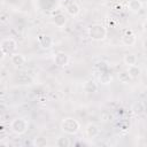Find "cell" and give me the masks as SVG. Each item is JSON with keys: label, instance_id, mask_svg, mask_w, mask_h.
<instances>
[{"label": "cell", "instance_id": "1", "mask_svg": "<svg viewBox=\"0 0 147 147\" xmlns=\"http://www.w3.org/2000/svg\"><path fill=\"white\" fill-rule=\"evenodd\" d=\"M87 36L93 41H102L107 37V28L100 23H93L87 28Z\"/></svg>", "mask_w": 147, "mask_h": 147}, {"label": "cell", "instance_id": "2", "mask_svg": "<svg viewBox=\"0 0 147 147\" xmlns=\"http://www.w3.org/2000/svg\"><path fill=\"white\" fill-rule=\"evenodd\" d=\"M60 127H61V131L64 132L65 134L74 136L79 131L80 123L74 117H64L60 123Z\"/></svg>", "mask_w": 147, "mask_h": 147}, {"label": "cell", "instance_id": "3", "mask_svg": "<svg viewBox=\"0 0 147 147\" xmlns=\"http://www.w3.org/2000/svg\"><path fill=\"white\" fill-rule=\"evenodd\" d=\"M10 131L17 136L24 134L29 129V121L24 117H16L9 123Z\"/></svg>", "mask_w": 147, "mask_h": 147}, {"label": "cell", "instance_id": "4", "mask_svg": "<svg viewBox=\"0 0 147 147\" xmlns=\"http://www.w3.org/2000/svg\"><path fill=\"white\" fill-rule=\"evenodd\" d=\"M0 49H1V54L2 56L6 55H11L13 53L16 52L17 49V41L10 37L8 38H3L0 42Z\"/></svg>", "mask_w": 147, "mask_h": 147}, {"label": "cell", "instance_id": "5", "mask_svg": "<svg viewBox=\"0 0 147 147\" xmlns=\"http://www.w3.org/2000/svg\"><path fill=\"white\" fill-rule=\"evenodd\" d=\"M69 61H70V57L64 52H57L54 55V63L57 67H61V68L62 67H67L69 64Z\"/></svg>", "mask_w": 147, "mask_h": 147}, {"label": "cell", "instance_id": "6", "mask_svg": "<svg viewBox=\"0 0 147 147\" xmlns=\"http://www.w3.org/2000/svg\"><path fill=\"white\" fill-rule=\"evenodd\" d=\"M147 109V106L145 103V101L142 100H138V101H134L132 105H131V113L136 116H140L142 114H145Z\"/></svg>", "mask_w": 147, "mask_h": 147}, {"label": "cell", "instance_id": "7", "mask_svg": "<svg viewBox=\"0 0 147 147\" xmlns=\"http://www.w3.org/2000/svg\"><path fill=\"white\" fill-rule=\"evenodd\" d=\"M37 39H38V44H39V46H40L42 49H51V48L53 47L54 41H53V39H52L49 36L41 33V34L38 36Z\"/></svg>", "mask_w": 147, "mask_h": 147}, {"label": "cell", "instance_id": "8", "mask_svg": "<svg viewBox=\"0 0 147 147\" xmlns=\"http://www.w3.org/2000/svg\"><path fill=\"white\" fill-rule=\"evenodd\" d=\"M121 41H122V44H123L124 46L131 47V46H134V45H136V42H137V37H136V34H134L131 30H129L126 33H124V34L122 36Z\"/></svg>", "mask_w": 147, "mask_h": 147}, {"label": "cell", "instance_id": "9", "mask_svg": "<svg viewBox=\"0 0 147 147\" xmlns=\"http://www.w3.org/2000/svg\"><path fill=\"white\" fill-rule=\"evenodd\" d=\"M100 133V129L99 126L95 124V123H88L86 125V129H85V134L88 139H94L99 136Z\"/></svg>", "mask_w": 147, "mask_h": 147}, {"label": "cell", "instance_id": "10", "mask_svg": "<svg viewBox=\"0 0 147 147\" xmlns=\"http://www.w3.org/2000/svg\"><path fill=\"white\" fill-rule=\"evenodd\" d=\"M10 62L15 67H22L26 63V57L21 53H13L10 55Z\"/></svg>", "mask_w": 147, "mask_h": 147}, {"label": "cell", "instance_id": "11", "mask_svg": "<svg viewBox=\"0 0 147 147\" xmlns=\"http://www.w3.org/2000/svg\"><path fill=\"white\" fill-rule=\"evenodd\" d=\"M65 11H67L68 15L75 17V16H77V15L79 14V11H80V7L78 6L77 2H75V1H70V2H68V3L65 5Z\"/></svg>", "mask_w": 147, "mask_h": 147}, {"label": "cell", "instance_id": "12", "mask_svg": "<svg viewBox=\"0 0 147 147\" xmlns=\"http://www.w3.org/2000/svg\"><path fill=\"white\" fill-rule=\"evenodd\" d=\"M142 6L144 3L141 0H129L126 7L131 13H139L142 9Z\"/></svg>", "mask_w": 147, "mask_h": 147}, {"label": "cell", "instance_id": "13", "mask_svg": "<svg viewBox=\"0 0 147 147\" xmlns=\"http://www.w3.org/2000/svg\"><path fill=\"white\" fill-rule=\"evenodd\" d=\"M67 16L63 13H57L53 16V23L57 26V28H63L67 24Z\"/></svg>", "mask_w": 147, "mask_h": 147}, {"label": "cell", "instance_id": "14", "mask_svg": "<svg viewBox=\"0 0 147 147\" xmlns=\"http://www.w3.org/2000/svg\"><path fill=\"white\" fill-rule=\"evenodd\" d=\"M84 91L86 93H95L98 91V84L95 83V80L93 79H87L85 83H84V86H83Z\"/></svg>", "mask_w": 147, "mask_h": 147}, {"label": "cell", "instance_id": "15", "mask_svg": "<svg viewBox=\"0 0 147 147\" xmlns=\"http://www.w3.org/2000/svg\"><path fill=\"white\" fill-rule=\"evenodd\" d=\"M123 62L130 67V65H136L138 63V57L134 53H126L124 56H123Z\"/></svg>", "mask_w": 147, "mask_h": 147}, {"label": "cell", "instance_id": "16", "mask_svg": "<svg viewBox=\"0 0 147 147\" xmlns=\"http://www.w3.org/2000/svg\"><path fill=\"white\" fill-rule=\"evenodd\" d=\"M113 80V76L111 74H109L107 70L106 71H101L100 76H99V83L102 84V85H108L110 84Z\"/></svg>", "mask_w": 147, "mask_h": 147}, {"label": "cell", "instance_id": "17", "mask_svg": "<svg viewBox=\"0 0 147 147\" xmlns=\"http://www.w3.org/2000/svg\"><path fill=\"white\" fill-rule=\"evenodd\" d=\"M127 72H129V75L131 76L132 79H137V78H139L140 75H141V69H140L137 64H136V65H130V67H127Z\"/></svg>", "mask_w": 147, "mask_h": 147}, {"label": "cell", "instance_id": "18", "mask_svg": "<svg viewBox=\"0 0 147 147\" xmlns=\"http://www.w3.org/2000/svg\"><path fill=\"white\" fill-rule=\"evenodd\" d=\"M100 121L103 123H110L114 121V114L109 110H103L100 114Z\"/></svg>", "mask_w": 147, "mask_h": 147}, {"label": "cell", "instance_id": "19", "mask_svg": "<svg viewBox=\"0 0 147 147\" xmlns=\"http://www.w3.org/2000/svg\"><path fill=\"white\" fill-rule=\"evenodd\" d=\"M118 80H119L122 84H129V83H131L132 78H131V76L129 75L127 70H123V71H121V72L118 74Z\"/></svg>", "mask_w": 147, "mask_h": 147}, {"label": "cell", "instance_id": "20", "mask_svg": "<svg viewBox=\"0 0 147 147\" xmlns=\"http://www.w3.org/2000/svg\"><path fill=\"white\" fill-rule=\"evenodd\" d=\"M32 145L37 146V147H45V146H47V140L44 137H36L32 141Z\"/></svg>", "mask_w": 147, "mask_h": 147}, {"label": "cell", "instance_id": "21", "mask_svg": "<svg viewBox=\"0 0 147 147\" xmlns=\"http://www.w3.org/2000/svg\"><path fill=\"white\" fill-rule=\"evenodd\" d=\"M55 144L57 147H68V146H70V140L67 137H59L56 139Z\"/></svg>", "mask_w": 147, "mask_h": 147}, {"label": "cell", "instance_id": "22", "mask_svg": "<svg viewBox=\"0 0 147 147\" xmlns=\"http://www.w3.org/2000/svg\"><path fill=\"white\" fill-rule=\"evenodd\" d=\"M141 28H142L144 32H145V33H147V20H145V21L142 22V24H141Z\"/></svg>", "mask_w": 147, "mask_h": 147}, {"label": "cell", "instance_id": "23", "mask_svg": "<svg viewBox=\"0 0 147 147\" xmlns=\"http://www.w3.org/2000/svg\"><path fill=\"white\" fill-rule=\"evenodd\" d=\"M141 46H142V48H144V49L147 52V38H146V39H144V41H142Z\"/></svg>", "mask_w": 147, "mask_h": 147}, {"label": "cell", "instance_id": "24", "mask_svg": "<svg viewBox=\"0 0 147 147\" xmlns=\"http://www.w3.org/2000/svg\"><path fill=\"white\" fill-rule=\"evenodd\" d=\"M0 21H1V23H6V22H7V20H6V15H5V14H1V18H0Z\"/></svg>", "mask_w": 147, "mask_h": 147}]
</instances>
